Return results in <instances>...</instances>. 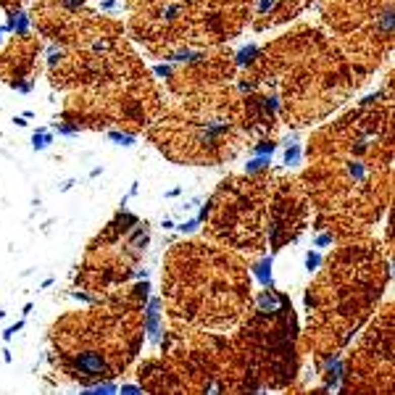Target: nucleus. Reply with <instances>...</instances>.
<instances>
[{
    "mask_svg": "<svg viewBox=\"0 0 395 395\" xmlns=\"http://www.w3.org/2000/svg\"><path fill=\"white\" fill-rule=\"evenodd\" d=\"M161 227H164V229H174V227H177V224H174V221H171V219H164V221H161Z\"/></svg>",
    "mask_w": 395,
    "mask_h": 395,
    "instance_id": "nucleus-27",
    "label": "nucleus"
},
{
    "mask_svg": "<svg viewBox=\"0 0 395 395\" xmlns=\"http://www.w3.org/2000/svg\"><path fill=\"white\" fill-rule=\"evenodd\" d=\"M179 195H182L179 187H174V190H169V192H166V198H179Z\"/></svg>",
    "mask_w": 395,
    "mask_h": 395,
    "instance_id": "nucleus-28",
    "label": "nucleus"
},
{
    "mask_svg": "<svg viewBox=\"0 0 395 395\" xmlns=\"http://www.w3.org/2000/svg\"><path fill=\"white\" fill-rule=\"evenodd\" d=\"M3 361H6V364H11V361H13V359H11V350H3Z\"/></svg>",
    "mask_w": 395,
    "mask_h": 395,
    "instance_id": "nucleus-30",
    "label": "nucleus"
},
{
    "mask_svg": "<svg viewBox=\"0 0 395 395\" xmlns=\"http://www.w3.org/2000/svg\"><path fill=\"white\" fill-rule=\"evenodd\" d=\"M85 3H87V0H61V6L66 11H76V8H82Z\"/></svg>",
    "mask_w": 395,
    "mask_h": 395,
    "instance_id": "nucleus-19",
    "label": "nucleus"
},
{
    "mask_svg": "<svg viewBox=\"0 0 395 395\" xmlns=\"http://www.w3.org/2000/svg\"><path fill=\"white\" fill-rule=\"evenodd\" d=\"M135 195H137V182H132V187H129V192H127V195L122 198V208H124V206H127V203L132 201V198H135Z\"/></svg>",
    "mask_w": 395,
    "mask_h": 395,
    "instance_id": "nucleus-21",
    "label": "nucleus"
},
{
    "mask_svg": "<svg viewBox=\"0 0 395 395\" xmlns=\"http://www.w3.org/2000/svg\"><path fill=\"white\" fill-rule=\"evenodd\" d=\"M3 319H6V311H3V308H0V322H3Z\"/></svg>",
    "mask_w": 395,
    "mask_h": 395,
    "instance_id": "nucleus-32",
    "label": "nucleus"
},
{
    "mask_svg": "<svg viewBox=\"0 0 395 395\" xmlns=\"http://www.w3.org/2000/svg\"><path fill=\"white\" fill-rule=\"evenodd\" d=\"M332 240H335L332 234H319V237H316V240H313V245H316V248H324V245H329Z\"/></svg>",
    "mask_w": 395,
    "mask_h": 395,
    "instance_id": "nucleus-20",
    "label": "nucleus"
},
{
    "mask_svg": "<svg viewBox=\"0 0 395 395\" xmlns=\"http://www.w3.org/2000/svg\"><path fill=\"white\" fill-rule=\"evenodd\" d=\"M79 129H82V127L74 124V122H61V124H56V132H58L61 137H76Z\"/></svg>",
    "mask_w": 395,
    "mask_h": 395,
    "instance_id": "nucleus-12",
    "label": "nucleus"
},
{
    "mask_svg": "<svg viewBox=\"0 0 395 395\" xmlns=\"http://www.w3.org/2000/svg\"><path fill=\"white\" fill-rule=\"evenodd\" d=\"M198 227H201V221H198V216L195 219H190V221H182V224H177V232H182V234H192V232H198Z\"/></svg>",
    "mask_w": 395,
    "mask_h": 395,
    "instance_id": "nucleus-15",
    "label": "nucleus"
},
{
    "mask_svg": "<svg viewBox=\"0 0 395 395\" xmlns=\"http://www.w3.org/2000/svg\"><path fill=\"white\" fill-rule=\"evenodd\" d=\"M100 8L108 11V13H113V11L118 8V3H116V0H100Z\"/></svg>",
    "mask_w": 395,
    "mask_h": 395,
    "instance_id": "nucleus-23",
    "label": "nucleus"
},
{
    "mask_svg": "<svg viewBox=\"0 0 395 395\" xmlns=\"http://www.w3.org/2000/svg\"><path fill=\"white\" fill-rule=\"evenodd\" d=\"M282 161H285L287 169H295L300 164V148H298L295 142H290V148H285V158H282Z\"/></svg>",
    "mask_w": 395,
    "mask_h": 395,
    "instance_id": "nucleus-11",
    "label": "nucleus"
},
{
    "mask_svg": "<svg viewBox=\"0 0 395 395\" xmlns=\"http://www.w3.org/2000/svg\"><path fill=\"white\" fill-rule=\"evenodd\" d=\"M271 6H274V0H261V3H258V13L271 11Z\"/></svg>",
    "mask_w": 395,
    "mask_h": 395,
    "instance_id": "nucleus-24",
    "label": "nucleus"
},
{
    "mask_svg": "<svg viewBox=\"0 0 395 395\" xmlns=\"http://www.w3.org/2000/svg\"><path fill=\"white\" fill-rule=\"evenodd\" d=\"M43 56H45V66H48V69H56V66H61L63 58H66V48L61 43H48L43 48Z\"/></svg>",
    "mask_w": 395,
    "mask_h": 395,
    "instance_id": "nucleus-4",
    "label": "nucleus"
},
{
    "mask_svg": "<svg viewBox=\"0 0 395 395\" xmlns=\"http://www.w3.org/2000/svg\"><path fill=\"white\" fill-rule=\"evenodd\" d=\"M3 26H6V32H13V34H19V37H26V34H29V16H26L24 8H11Z\"/></svg>",
    "mask_w": 395,
    "mask_h": 395,
    "instance_id": "nucleus-2",
    "label": "nucleus"
},
{
    "mask_svg": "<svg viewBox=\"0 0 395 395\" xmlns=\"http://www.w3.org/2000/svg\"><path fill=\"white\" fill-rule=\"evenodd\" d=\"M285 298L280 295V293H258L256 295V308L261 311V313H274L276 308H280V303H282Z\"/></svg>",
    "mask_w": 395,
    "mask_h": 395,
    "instance_id": "nucleus-3",
    "label": "nucleus"
},
{
    "mask_svg": "<svg viewBox=\"0 0 395 395\" xmlns=\"http://www.w3.org/2000/svg\"><path fill=\"white\" fill-rule=\"evenodd\" d=\"M74 182H76V179H69V182H63V184H61V190H69V187H74Z\"/></svg>",
    "mask_w": 395,
    "mask_h": 395,
    "instance_id": "nucleus-29",
    "label": "nucleus"
},
{
    "mask_svg": "<svg viewBox=\"0 0 395 395\" xmlns=\"http://www.w3.org/2000/svg\"><path fill=\"white\" fill-rule=\"evenodd\" d=\"M3 34H6V26H0V43H3Z\"/></svg>",
    "mask_w": 395,
    "mask_h": 395,
    "instance_id": "nucleus-31",
    "label": "nucleus"
},
{
    "mask_svg": "<svg viewBox=\"0 0 395 395\" xmlns=\"http://www.w3.org/2000/svg\"><path fill=\"white\" fill-rule=\"evenodd\" d=\"M118 392H124V395L129 392L132 395V392H145V387H140V385H122V387H118Z\"/></svg>",
    "mask_w": 395,
    "mask_h": 395,
    "instance_id": "nucleus-22",
    "label": "nucleus"
},
{
    "mask_svg": "<svg viewBox=\"0 0 395 395\" xmlns=\"http://www.w3.org/2000/svg\"><path fill=\"white\" fill-rule=\"evenodd\" d=\"M132 276H135V280H148V271H145V269H137Z\"/></svg>",
    "mask_w": 395,
    "mask_h": 395,
    "instance_id": "nucleus-25",
    "label": "nucleus"
},
{
    "mask_svg": "<svg viewBox=\"0 0 395 395\" xmlns=\"http://www.w3.org/2000/svg\"><path fill=\"white\" fill-rule=\"evenodd\" d=\"M153 74L161 76V79H169L171 74H174V66L171 63H153Z\"/></svg>",
    "mask_w": 395,
    "mask_h": 395,
    "instance_id": "nucleus-16",
    "label": "nucleus"
},
{
    "mask_svg": "<svg viewBox=\"0 0 395 395\" xmlns=\"http://www.w3.org/2000/svg\"><path fill=\"white\" fill-rule=\"evenodd\" d=\"M13 124H16V127H26V116H13Z\"/></svg>",
    "mask_w": 395,
    "mask_h": 395,
    "instance_id": "nucleus-26",
    "label": "nucleus"
},
{
    "mask_svg": "<svg viewBox=\"0 0 395 395\" xmlns=\"http://www.w3.org/2000/svg\"><path fill=\"white\" fill-rule=\"evenodd\" d=\"M271 263H274L271 256H263V258H258V261L253 263V274H256V280H258L263 287L271 285Z\"/></svg>",
    "mask_w": 395,
    "mask_h": 395,
    "instance_id": "nucleus-6",
    "label": "nucleus"
},
{
    "mask_svg": "<svg viewBox=\"0 0 395 395\" xmlns=\"http://www.w3.org/2000/svg\"><path fill=\"white\" fill-rule=\"evenodd\" d=\"M145 337L148 342L158 345L164 337V329H161V298L150 295L145 300Z\"/></svg>",
    "mask_w": 395,
    "mask_h": 395,
    "instance_id": "nucleus-1",
    "label": "nucleus"
},
{
    "mask_svg": "<svg viewBox=\"0 0 395 395\" xmlns=\"http://www.w3.org/2000/svg\"><path fill=\"white\" fill-rule=\"evenodd\" d=\"M24 327H26V322H24V319H21V322H16V324H11V327L6 329V332H3V340L8 342V340H11L13 335H16V332H21V329H24Z\"/></svg>",
    "mask_w": 395,
    "mask_h": 395,
    "instance_id": "nucleus-18",
    "label": "nucleus"
},
{
    "mask_svg": "<svg viewBox=\"0 0 395 395\" xmlns=\"http://www.w3.org/2000/svg\"><path fill=\"white\" fill-rule=\"evenodd\" d=\"M201 56H203V53H198V50L179 48V50H174V53L169 56V61H171V63H192V61H201Z\"/></svg>",
    "mask_w": 395,
    "mask_h": 395,
    "instance_id": "nucleus-8",
    "label": "nucleus"
},
{
    "mask_svg": "<svg viewBox=\"0 0 395 395\" xmlns=\"http://www.w3.org/2000/svg\"><path fill=\"white\" fill-rule=\"evenodd\" d=\"M319 266H322V253H308V256H306V271L313 274Z\"/></svg>",
    "mask_w": 395,
    "mask_h": 395,
    "instance_id": "nucleus-17",
    "label": "nucleus"
},
{
    "mask_svg": "<svg viewBox=\"0 0 395 395\" xmlns=\"http://www.w3.org/2000/svg\"><path fill=\"white\" fill-rule=\"evenodd\" d=\"M253 153H256V155H274V153H276V142H271V140H261V142L253 145Z\"/></svg>",
    "mask_w": 395,
    "mask_h": 395,
    "instance_id": "nucleus-13",
    "label": "nucleus"
},
{
    "mask_svg": "<svg viewBox=\"0 0 395 395\" xmlns=\"http://www.w3.org/2000/svg\"><path fill=\"white\" fill-rule=\"evenodd\" d=\"M11 87L16 90V92H21V95H29V92L34 90L32 79H13V82H11Z\"/></svg>",
    "mask_w": 395,
    "mask_h": 395,
    "instance_id": "nucleus-14",
    "label": "nucleus"
},
{
    "mask_svg": "<svg viewBox=\"0 0 395 395\" xmlns=\"http://www.w3.org/2000/svg\"><path fill=\"white\" fill-rule=\"evenodd\" d=\"M105 140L113 142V145H122V148H129V145L137 142V135H132V132H122V129H108V132H105Z\"/></svg>",
    "mask_w": 395,
    "mask_h": 395,
    "instance_id": "nucleus-7",
    "label": "nucleus"
},
{
    "mask_svg": "<svg viewBox=\"0 0 395 395\" xmlns=\"http://www.w3.org/2000/svg\"><path fill=\"white\" fill-rule=\"evenodd\" d=\"M258 56V45H253V43H248V45H243V48H237L234 50V66L237 69H248L250 63H253V58Z\"/></svg>",
    "mask_w": 395,
    "mask_h": 395,
    "instance_id": "nucleus-5",
    "label": "nucleus"
},
{
    "mask_svg": "<svg viewBox=\"0 0 395 395\" xmlns=\"http://www.w3.org/2000/svg\"><path fill=\"white\" fill-rule=\"evenodd\" d=\"M269 166H271V155H256L245 164V171L248 174H261V171H266Z\"/></svg>",
    "mask_w": 395,
    "mask_h": 395,
    "instance_id": "nucleus-10",
    "label": "nucleus"
},
{
    "mask_svg": "<svg viewBox=\"0 0 395 395\" xmlns=\"http://www.w3.org/2000/svg\"><path fill=\"white\" fill-rule=\"evenodd\" d=\"M50 145H53V132L50 129L43 127V129H37L34 135H32V148L34 150H48Z\"/></svg>",
    "mask_w": 395,
    "mask_h": 395,
    "instance_id": "nucleus-9",
    "label": "nucleus"
}]
</instances>
